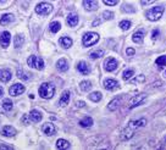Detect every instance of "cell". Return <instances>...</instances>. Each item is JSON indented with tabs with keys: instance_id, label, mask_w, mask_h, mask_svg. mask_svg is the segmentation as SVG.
Masks as SVG:
<instances>
[{
	"instance_id": "c3c4849f",
	"label": "cell",
	"mask_w": 166,
	"mask_h": 150,
	"mask_svg": "<svg viewBox=\"0 0 166 150\" xmlns=\"http://www.w3.org/2000/svg\"><path fill=\"white\" fill-rule=\"evenodd\" d=\"M4 95V89H2V87H0V98Z\"/></svg>"
},
{
	"instance_id": "e575fe53",
	"label": "cell",
	"mask_w": 166,
	"mask_h": 150,
	"mask_svg": "<svg viewBox=\"0 0 166 150\" xmlns=\"http://www.w3.org/2000/svg\"><path fill=\"white\" fill-rule=\"evenodd\" d=\"M90 88H92V83L89 81H83L81 83V89L83 91H88V90H90Z\"/></svg>"
},
{
	"instance_id": "d6a6232c",
	"label": "cell",
	"mask_w": 166,
	"mask_h": 150,
	"mask_svg": "<svg viewBox=\"0 0 166 150\" xmlns=\"http://www.w3.org/2000/svg\"><path fill=\"white\" fill-rule=\"evenodd\" d=\"M17 76H18V78H21L22 81H28V79L31 78V73L23 72L22 70H17Z\"/></svg>"
},
{
	"instance_id": "bcb514c9",
	"label": "cell",
	"mask_w": 166,
	"mask_h": 150,
	"mask_svg": "<svg viewBox=\"0 0 166 150\" xmlns=\"http://www.w3.org/2000/svg\"><path fill=\"white\" fill-rule=\"evenodd\" d=\"M22 122H25V123H27L28 122V119H27V116H26V115L22 117Z\"/></svg>"
},
{
	"instance_id": "5b68a950",
	"label": "cell",
	"mask_w": 166,
	"mask_h": 150,
	"mask_svg": "<svg viewBox=\"0 0 166 150\" xmlns=\"http://www.w3.org/2000/svg\"><path fill=\"white\" fill-rule=\"evenodd\" d=\"M51 11H53V5L49 4V2H41V4H38L36 6V12L38 15L42 16L49 15Z\"/></svg>"
},
{
	"instance_id": "681fc988",
	"label": "cell",
	"mask_w": 166,
	"mask_h": 150,
	"mask_svg": "<svg viewBox=\"0 0 166 150\" xmlns=\"http://www.w3.org/2000/svg\"><path fill=\"white\" fill-rule=\"evenodd\" d=\"M99 23H100V20H97V21L93 22V26H97V25H99Z\"/></svg>"
},
{
	"instance_id": "f35d334b",
	"label": "cell",
	"mask_w": 166,
	"mask_h": 150,
	"mask_svg": "<svg viewBox=\"0 0 166 150\" xmlns=\"http://www.w3.org/2000/svg\"><path fill=\"white\" fill-rule=\"evenodd\" d=\"M145 81V77L143 75H139L138 77H136L134 79H132V83L133 84H136V83H139V82H144Z\"/></svg>"
},
{
	"instance_id": "d590c367",
	"label": "cell",
	"mask_w": 166,
	"mask_h": 150,
	"mask_svg": "<svg viewBox=\"0 0 166 150\" xmlns=\"http://www.w3.org/2000/svg\"><path fill=\"white\" fill-rule=\"evenodd\" d=\"M155 62H156V65H159L160 67H164V66H166V55L159 56V58L155 60Z\"/></svg>"
},
{
	"instance_id": "836d02e7",
	"label": "cell",
	"mask_w": 166,
	"mask_h": 150,
	"mask_svg": "<svg viewBox=\"0 0 166 150\" xmlns=\"http://www.w3.org/2000/svg\"><path fill=\"white\" fill-rule=\"evenodd\" d=\"M133 75H134V71L132 68H129V70H126L124 73H122V77H124V81H128V79H131L133 77Z\"/></svg>"
},
{
	"instance_id": "7bdbcfd3",
	"label": "cell",
	"mask_w": 166,
	"mask_h": 150,
	"mask_svg": "<svg viewBox=\"0 0 166 150\" xmlns=\"http://www.w3.org/2000/svg\"><path fill=\"white\" fill-rule=\"evenodd\" d=\"M119 1L117 0H112V1H108V0H104V4L105 5H109V6H114V5H116Z\"/></svg>"
},
{
	"instance_id": "484cf974",
	"label": "cell",
	"mask_w": 166,
	"mask_h": 150,
	"mask_svg": "<svg viewBox=\"0 0 166 150\" xmlns=\"http://www.w3.org/2000/svg\"><path fill=\"white\" fill-rule=\"evenodd\" d=\"M56 148L60 150L62 149H69L70 148V143L65 139H57L56 140Z\"/></svg>"
},
{
	"instance_id": "8992f818",
	"label": "cell",
	"mask_w": 166,
	"mask_h": 150,
	"mask_svg": "<svg viewBox=\"0 0 166 150\" xmlns=\"http://www.w3.org/2000/svg\"><path fill=\"white\" fill-rule=\"evenodd\" d=\"M25 89H26L25 86H22L21 83H16V84L10 87L9 93H10V95H12V96H17V95H21L22 93H25Z\"/></svg>"
},
{
	"instance_id": "9a60e30c",
	"label": "cell",
	"mask_w": 166,
	"mask_h": 150,
	"mask_svg": "<svg viewBox=\"0 0 166 150\" xmlns=\"http://www.w3.org/2000/svg\"><path fill=\"white\" fill-rule=\"evenodd\" d=\"M42 129H43L44 134H46V135H53V134H55V132H56L55 126H54L53 123H45V124L42 127Z\"/></svg>"
},
{
	"instance_id": "ba28073f",
	"label": "cell",
	"mask_w": 166,
	"mask_h": 150,
	"mask_svg": "<svg viewBox=\"0 0 166 150\" xmlns=\"http://www.w3.org/2000/svg\"><path fill=\"white\" fill-rule=\"evenodd\" d=\"M145 98H147V95H145V94H139V95L133 96V98L131 99V101H129V105H128V107H129V109H133V107H136V106L140 105V104L145 100Z\"/></svg>"
},
{
	"instance_id": "8d00e7d4",
	"label": "cell",
	"mask_w": 166,
	"mask_h": 150,
	"mask_svg": "<svg viewBox=\"0 0 166 150\" xmlns=\"http://www.w3.org/2000/svg\"><path fill=\"white\" fill-rule=\"evenodd\" d=\"M119 26L121 27V30H127L128 28H129V27H131V22H129V21H121Z\"/></svg>"
},
{
	"instance_id": "1f68e13d",
	"label": "cell",
	"mask_w": 166,
	"mask_h": 150,
	"mask_svg": "<svg viewBox=\"0 0 166 150\" xmlns=\"http://www.w3.org/2000/svg\"><path fill=\"white\" fill-rule=\"evenodd\" d=\"M89 99H90L92 101H94V103L100 101V100H101V93H100V91H93V93L89 95Z\"/></svg>"
},
{
	"instance_id": "7a4b0ae2",
	"label": "cell",
	"mask_w": 166,
	"mask_h": 150,
	"mask_svg": "<svg viewBox=\"0 0 166 150\" xmlns=\"http://www.w3.org/2000/svg\"><path fill=\"white\" fill-rule=\"evenodd\" d=\"M99 40V34L95 33V32H87L82 38V44L83 46H92L95 43H98Z\"/></svg>"
},
{
	"instance_id": "d4e9b609",
	"label": "cell",
	"mask_w": 166,
	"mask_h": 150,
	"mask_svg": "<svg viewBox=\"0 0 166 150\" xmlns=\"http://www.w3.org/2000/svg\"><path fill=\"white\" fill-rule=\"evenodd\" d=\"M14 21V15L12 14H5V15L1 16V18H0V25H7V23H10V22H12Z\"/></svg>"
},
{
	"instance_id": "f6af8a7d",
	"label": "cell",
	"mask_w": 166,
	"mask_h": 150,
	"mask_svg": "<svg viewBox=\"0 0 166 150\" xmlns=\"http://www.w3.org/2000/svg\"><path fill=\"white\" fill-rule=\"evenodd\" d=\"M0 149H9V150H12L14 148H12V147H9V145H0Z\"/></svg>"
},
{
	"instance_id": "ffe728a7",
	"label": "cell",
	"mask_w": 166,
	"mask_h": 150,
	"mask_svg": "<svg viewBox=\"0 0 166 150\" xmlns=\"http://www.w3.org/2000/svg\"><path fill=\"white\" fill-rule=\"evenodd\" d=\"M1 134L4 137H14L16 134V129L14 127H11V126H5L1 129Z\"/></svg>"
},
{
	"instance_id": "4dcf8cb0",
	"label": "cell",
	"mask_w": 166,
	"mask_h": 150,
	"mask_svg": "<svg viewBox=\"0 0 166 150\" xmlns=\"http://www.w3.org/2000/svg\"><path fill=\"white\" fill-rule=\"evenodd\" d=\"M12 107H14V104H12V101H11V100L5 99V100L2 101V109H4L5 111H11V110H12Z\"/></svg>"
},
{
	"instance_id": "4316f807",
	"label": "cell",
	"mask_w": 166,
	"mask_h": 150,
	"mask_svg": "<svg viewBox=\"0 0 166 150\" xmlns=\"http://www.w3.org/2000/svg\"><path fill=\"white\" fill-rule=\"evenodd\" d=\"M60 44L62 45L65 49H69L71 48V45H72V39L69 38V37H62V38H60Z\"/></svg>"
},
{
	"instance_id": "cb8c5ba5",
	"label": "cell",
	"mask_w": 166,
	"mask_h": 150,
	"mask_svg": "<svg viewBox=\"0 0 166 150\" xmlns=\"http://www.w3.org/2000/svg\"><path fill=\"white\" fill-rule=\"evenodd\" d=\"M92 124H93V119L90 116H85V117H83L82 120L80 121V126L83 127V128H88Z\"/></svg>"
},
{
	"instance_id": "f546056e",
	"label": "cell",
	"mask_w": 166,
	"mask_h": 150,
	"mask_svg": "<svg viewBox=\"0 0 166 150\" xmlns=\"http://www.w3.org/2000/svg\"><path fill=\"white\" fill-rule=\"evenodd\" d=\"M61 28V25H60V22H57V21H54V22H51L50 23V26H49V30L51 33H57L59 30Z\"/></svg>"
},
{
	"instance_id": "603a6c76",
	"label": "cell",
	"mask_w": 166,
	"mask_h": 150,
	"mask_svg": "<svg viewBox=\"0 0 166 150\" xmlns=\"http://www.w3.org/2000/svg\"><path fill=\"white\" fill-rule=\"evenodd\" d=\"M133 134H134V131H132L131 128L126 127L122 131V133H121V139L122 140H128V139H131L133 137Z\"/></svg>"
},
{
	"instance_id": "44dd1931",
	"label": "cell",
	"mask_w": 166,
	"mask_h": 150,
	"mask_svg": "<svg viewBox=\"0 0 166 150\" xmlns=\"http://www.w3.org/2000/svg\"><path fill=\"white\" fill-rule=\"evenodd\" d=\"M70 101V91L69 90H65L62 94H61V98L59 100V105L60 106H66Z\"/></svg>"
},
{
	"instance_id": "9c48e42d",
	"label": "cell",
	"mask_w": 166,
	"mask_h": 150,
	"mask_svg": "<svg viewBox=\"0 0 166 150\" xmlns=\"http://www.w3.org/2000/svg\"><path fill=\"white\" fill-rule=\"evenodd\" d=\"M104 87H105V89L108 90H115L119 88V82L116 79L108 78V79L104 81Z\"/></svg>"
},
{
	"instance_id": "d6986e66",
	"label": "cell",
	"mask_w": 166,
	"mask_h": 150,
	"mask_svg": "<svg viewBox=\"0 0 166 150\" xmlns=\"http://www.w3.org/2000/svg\"><path fill=\"white\" fill-rule=\"evenodd\" d=\"M11 72L9 71V70H6V68H2L1 71H0V81L1 82H4V83H6V82H9L10 79H11Z\"/></svg>"
},
{
	"instance_id": "8fae6325",
	"label": "cell",
	"mask_w": 166,
	"mask_h": 150,
	"mask_svg": "<svg viewBox=\"0 0 166 150\" xmlns=\"http://www.w3.org/2000/svg\"><path fill=\"white\" fill-rule=\"evenodd\" d=\"M121 103H122V98L121 96H117V98H115V99L111 100L110 103H109V105H108V107H109L110 111H116L120 107Z\"/></svg>"
},
{
	"instance_id": "f1b7e54d",
	"label": "cell",
	"mask_w": 166,
	"mask_h": 150,
	"mask_svg": "<svg viewBox=\"0 0 166 150\" xmlns=\"http://www.w3.org/2000/svg\"><path fill=\"white\" fill-rule=\"evenodd\" d=\"M104 55V51L103 50H94V51H92V53H89V58L92 59V60H97L99 58H101Z\"/></svg>"
},
{
	"instance_id": "60d3db41",
	"label": "cell",
	"mask_w": 166,
	"mask_h": 150,
	"mask_svg": "<svg viewBox=\"0 0 166 150\" xmlns=\"http://www.w3.org/2000/svg\"><path fill=\"white\" fill-rule=\"evenodd\" d=\"M126 54H127L128 56H132V55L136 54V50H134L133 48H127V49H126Z\"/></svg>"
},
{
	"instance_id": "5bb4252c",
	"label": "cell",
	"mask_w": 166,
	"mask_h": 150,
	"mask_svg": "<svg viewBox=\"0 0 166 150\" xmlns=\"http://www.w3.org/2000/svg\"><path fill=\"white\" fill-rule=\"evenodd\" d=\"M83 7L85 9V10H88V11H93V10H97L98 9V1L97 0H84L83 1Z\"/></svg>"
},
{
	"instance_id": "277c9868",
	"label": "cell",
	"mask_w": 166,
	"mask_h": 150,
	"mask_svg": "<svg viewBox=\"0 0 166 150\" xmlns=\"http://www.w3.org/2000/svg\"><path fill=\"white\" fill-rule=\"evenodd\" d=\"M164 12V6H155L152 7L149 11H147V18L150 21H158L163 16Z\"/></svg>"
},
{
	"instance_id": "83f0119b",
	"label": "cell",
	"mask_w": 166,
	"mask_h": 150,
	"mask_svg": "<svg viewBox=\"0 0 166 150\" xmlns=\"http://www.w3.org/2000/svg\"><path fill=\"white\" fill-rule=\"evenodd\" d=\"M15 48H21L22 45L25 44V37L23 35H21V34H18V35H16L15 37Z\"/></svg>"
},
{
	"instance_id": "ac0fdd59",
	"label": "cell",
	"mask_w": 166,
	"mask_h": 150,
	"mask_svg": "<svg viewBox=\"0 0 166 150\" xmlns=\"http://www.w3.org/2000/svg\"><path fill=\"white\" fill-rule=\"evenodd\" d=\"M66 22H67V25H69L70 27L77 26V23H78V16L76 15V14H69L67 17H66Z\"/></svg>"
},
{
	"instance_id": "ab89813d",
	"label": "cell",
	"mask_w": 166,
	"mask_h": 150,
	"mask_svg": "<svg viewBox=\"0 0 166 150\" xmlns=\"http://www.w3.org/2000/svg\"><path fill=\"white\" fill-rule=\"evenodd\" d=\"M122 11L124 12H134V9L131 5H124V7H122Z\"/></svg>"
},
{
	"instance_id": "52a82bcc",
	"label": "cell",
	"mask_w": 166,
	"mask_h": 150,
	"mask_svg": "<svg viewBox=\"0 0 166 150\" xmlns=\"http://www.w3.org/2000/svg\"><path fill=\"white\" fill-rule=\"evenodd\" d=\"M147 124V120L145 119H138V120H133L129 122V124L127 126L128 128H131L132 131H137L139 128L144 127Z\"/></svg>"
},
{
	"instance_id": "7c38bea8",
	"label": "cell",
	"mask_w": 166,
	"mask_h": 150,
	"mask_svg": "<svg viewBox=\"0 0 166 150\" xmlns=\"http://www.w3.org/2000/svg\"><path fill=\"white\" fill-rule=\"evenodd\" d=\"M119 66V62L116 61V59H108L106 62H105V70L109 71V72H112L117 68Z\"/></svg>"
},
{
	"instance_id": "e0dca14e",
	"label": "cell",
	"mask_w": 166,
	"mask_h": 150,
	"mask_svg": "<svg viewBox=\"0 0 166 150\" xmlns=\"http://www.w3.org/2000/svg\"><path fill=\"white\" fill-rule=\"evenodd\" d=\"M28 116H29L31 121H32V122H34V123H37V122H41L42 117H43L41 112H39L38 110H36V109H34V110H32V111L29 112V115H28Z\"/></svg>"
},
{
	"instance_id": "74e56055",
	"label": "cell",
	"mask_w": 166,
	"mask_h": 150,
	"mask_svg": "<svg viewBox=\"0 0 166 150\" xmlns=\"http://www.w3.org/2000/svg\"><path fill=\"white\" fill-rule=\"evenodd\" d=\"M101 17L105 18V20H111V18H114V12H111V11H104L101 14Z\"/></svg>"
},
{
	"instance_id": "3957f363",
	"label": "cell",
	"mask_w": 166,
	"mask_h": 150,
	"mask_svg": "<svg viewBox=\"0 0 166 150\" xmlns=\"http://www.w3.org/2000/svg\"><path fill=\"white\" fill-rule=\"evenodd\" d=\"M27 63L29 67H32V68H36V70H43L44 68V66H45V63H44V60L39 58V56H34V55H32V56H29L27 59Z\"/></svg>"
},
{
	"instance_id": "4fadbf2b",
	"label": "cell",
	"mask_w": 166,
	"mask_h": 150,
	"mask_svg": "<svg viewBox=\"0 0 166 150\" xmlns=\"http://www.w3.org/2000/svg\"><path fill=\"white\" fill-rule=\"evenodd\" d=\"M77 70L82 73V75H89L90 73V67L88 66V63L85 61H80L77 65Z\"/></svg>"
},
{
	"instance_id": "30bf717a",
	"label": "cell",
	"mask_w": 166,
	"mask_h": 150,
	"mask_svg": "<svg viewBox=\"0 0 166 150\" xmlns=\"http://www.w3.org/2000/svg\"><path fill=\"white\" fill-rule=\"evenodd\" d=\"M10 39H11V34L9 32H2L0 34V44H1V46H4V48L9 46Z\"/></svg>"
},
{
	"instance_id": "2e32d148",
	"label": "cell",
	"mask_w": 166,
	"mask_h": 150,
	"mask_svg": "<svg viewBox=\"0 0 166 150\" xmlns=\"http://www.w3.org/2000/svg\"><path fill=\"white\" fill-rule=\"evenodd\" d=\"M56 68L60 71V72H66L69 70V62L65 59H60V60L56 62Z\"/></svg>"
},
{
	"instance_id": "7dc6e473",
	"label": "cell",
	"mask_w": 166,
	"mask_h": 150,
	"mask_svg": "<svg viewBox=\"0 0 166 150\" xmlns=\"http://www.w3.org/2000/svg\"><path fill=\"white\" fill-rule=\"evenodd\" d=\"M153 2V0L152 1H142V5H147V4H152Z\"/></svg>"
},
{
	"instance_id": "6da1fadb",
	"label": "cell",
	"mask_w": 166,
	"mask_h": 150,
	"mask_svg": "<svg viewBox=\"0 0 166 150\" xmlns=\"http://www.w3.org/2000/svg\"><path fill=\"white\" fill-rule=\"evenodd\" d=\"M39 95L44 99H51L55 94V87L51 83H43L39 87Z\"/></svg>"
},
{
	"instance_id": "ee69618b",
	"label": "cell",
	"mask_w": 166,
	"mask_h": 150,
	"mask_svg": "<svg viewBox=\"0 0 166 150\" xmlns=\"http://www.w3.org/2000/svg\"><path fill=\"white\" fill-rule=\"evenodd\" d=\"M76 105H77V107H84V106H85V103H84V101H77Z\"/></svg>"
},
{
	"instance_id": "b9f144b4",
	"label": "cell",
	"mask_w": 166,
	"mask_h": 150,
	"mask_svg": "<svg viewBox=\"0 0 166 150\" xmlns=\"http://www.w3.org/2000/svg\"><path fill=\"white\" fill-rule=\"evenodd\" d=\"M159 34H160V30H154L152 33V38L155 40V39H158V37H159Z\"/></svg>"
},
{
	"instance_id": "7402d4cb",
	"label": "cell",
	"mask_w": 166,
	"mask_h": 150,
	"mask_svg": "<svg viewBox=\"0 0 166 150\" xmlns=\"http://www.w3.org/2000/svg\"><path fill=\"white\" fill-rule=\"evenodd\" d=\"M144 34H145V30H137L133 35H132V40L134 42V43H140L142 40H143V37H144Z\"/></svg>"
}]
</instances>
